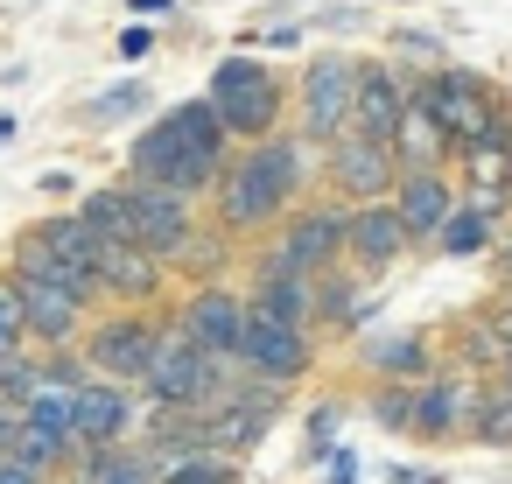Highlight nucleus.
Listing matches in <instances>:
<instances>
[{"mask_svg":"<svg viewBox=\"0 0 512 484\" xmlns=\"http://www.w3.org/2000/svg\"><path fill=\"white\" fill-rule=\"evenodd\" d=\"M232 134L225 120L211 113V99H183L169 106L141 141H134V183H155V190H176V197H218L225 169H232Z\"/></svg>","mask_w":512,"mask_h":484,"instance_id":"nucleus-1","label":"nucleus"},{"mask_svg":"<svg viewBox=\"0 0 512 484\" xmlns=\"http://www.w3.org/2000/svg\"><path fill=\"white\" fill-rule=\"evenodd\" d=\"M302 183H309V169H302V141H288V134H274V141H260V148H239V162L225 169V183H218V232L225 239H253V232H267V225H288L302 204Z\"/></svg>","mask_w":512,"mask_h":484,"instance_id":"nucleus-2","label":"nucleus"},{"mask_svg":"<svg viewBox=\"0 0 512 484\" xmlns=\"http://www.w3.org/2000/svg\"><path fill=\"white\" fill-rule=\"evenodd\" d=\"M211 113L225 120V134L239 141V148H260V141H274L281 134V113H288V85L260 64V57H225L218 71H211Z\"/></svg>","mask_w":512,"mask_h":484,"instance_id":"nucleus-3","label":"nucleus"},{"mask_svg":"<svg viewBox=\"0 0 512 484\" xmlns=\"http://www.w3.org/2000/svg\"><path fill=\"white\" fill-rule=\"evenodd\" d=\"M414 106H428V113L442 120V134H449L456 155H470V148L512 134L505 113H498V99H491V85H484L477 71H456V64H442L435 78H421V85H414Z\"/></svg>","mask_w":512,"mask_h":484,"instance_id":"nucleus-4","label":"nucleus"},{"mask_svg":"<svg viewBox=\"0 0 512 484\" xmlns=\"http://www.w3.org/2000/svg\"><path fill=\"white\" fill-rule=\"evenodd\" d=\"M358 71L351 57H309L302 71V92H295V120H302V141H344L351 120H358Z\"/></svg>","mask_w":512,"mask_h":484,"instance_id":"nucleus-5","label":"nucleus"},{"mask_svg":"<svg viewBox=\"0 0 512 484\" xmlns=\"http://www.w3.org/2000/svg\"><path fill=\"white\" fill-rule=\"evenodd\" d=\"M155 351H162V323H155L148 309H113V316H99V330L85 337L92 372H99V379H120V386H141L148 365H155Z\"/></svg>","mask_w":512,"mask_h":484,"instance_id":"nucleus-6","label":"nucleus"},{"mask_svg":"<svg viewBox=\"0 0 512 484\" xmlns=\"http://www.w3.org/2000/svg\"><path fill=\"white\" fill-rule=\"evenodd\" d=\"M323 155H330V183H337V197H351V211L393 204V190H400V155H393L386 141L344 134V141H330Z\"/></svg>","mask_w":512,"mask_h":484,"instance_id":"nucleus-7","label":"nucleus"},{"mask_svg":"<svg viewBox=\"0 0 512 484\" xmlns=\"http://www.w3.org/2000/svg\"><path fill=\"white\" fill-rule=\"evenodd\" d=\"M246 316H253V302H239L232 288L204 281V288H190V295H183L176 330H183L197 351H211V358H239V344H246Z\"/></svg>","mask_w":512,"mask_h":484,"instance_id":"nucleus-8","label":"nucleus"},{"mask_svg":"<svg viewBox=\"0 0 512 484\" xmlns=\"http://www.w3.org/2000/svg\"><path fill=\"white\" fill-rule=\"evenodd\" d=\"M127 197H134V239H127V246L155 253L162 267H176V253L197 239L190 197H176V190H155V183H134V176H127Z\"/></svg>","mask_w":512,"mask_h":484,"instance_id":"nucleus-9","label":"nucleus"},{"mask_svg":"<svg viewBox=\"0 0 512 484\" xmlns=\"http://www.w3.org/2000/svg\"><path fill=\"white\" fill-rule=\"evenodd\" d=\"M274 246L288 253V267H295V274L323 281V274H330V260H337V253H351V211H337V204H302V211L281 225V239H274Z\"/></svg>","mask_w":512,"mask_h":484,"instance_id":"nucleus-10","label":"nucleus"},{"mask_svg":"<svg viewBox=\"0 0 512 484\" xmlns=\"http://www.w3.org/2000/svg\"><path fill=\"white\" fill-rule=\"evenodd\" d=\"M239 365H246L253 379H267V386H288V379H302V372H309V330H295V323H281V316L253 309V316H246Z\"/></svg>","mask_w":512,"mask_h":484,"instance_id":"nucleus-11","label":"nucleus"},{"mask_svg":"<svg viewBox=\"0 0 512 484\" xmlns=\"http://www.w3.org/2000/svg\"><path fill=\"white\" fill-rule=\"evenodd\" d=\"M281 414V386H267V379H253L232 407H218V414H204V449L211 456H232L239 463V449H253L260 435H267V421Z\"/></svg>","mask_w":512,"mask_h":484,"instance_id":"nucleus-12","label":"nucleus"},{"mask_svg":"<svg viewBox=\"0 0 512 484\" xmlns=\"http://www.w3.org/2000/svg\"><path fill=\"white\" fill-rule=\"evenodd\" d=\"M162 260L155 253H141V246H127V239H106L99 246V288H106V302H120V309H148L155 295H162Z\"/></svg>","mask_w":512,"mask_h":484,"instance_id":"nucleus-13","label":"nucleus"},{"mask_svg":"<svg viewBox=\"0 0 512 484\" xmlns=\"http://www.w3.org/2000/svg\"><path fill=\"white\" fill-rule=\"evenodd\" d=\"M477 414H484V393L470 379H421L414 386V435H477Z\"/></svg>","mask_w":512,"mask_h":484,"instance_id":"nucleus-14","label":"nucleus"},{"mask_svg":"<svg viewBox=\"0 0 512 484\" xmlns=\"http://www.w3.org/2000/svg\"><path fill=\"white\" fill-rule=\"evenodd\" d=\"M393 211H400V225H407L414 246H435V239L449 232V218H456V197H449L442 169H421V176H400Z\"/></svg>","mask_w":512,"mask_h":484,"instance_id":"nucleus-15","label":"nucleus"},{"mask_svg":"<svg viewBox=\"0 0 512 484\" xmlns=\"http://www.w3.org/2000/svg\"><path fill=\"white\" fill-rule=\"evenodd\" d=\"M407 106H414V92H407L386 64H365V71H358V120H351V134H365V141H386V148H393V134H400Z\"/></svg>","mask_w":512,"mask_h":484,"instance_id":"nucleus-16","label":"nucleus"},{"mask_svg":"<svg viewBox=\"0 0 512 484\" xmlns=\"http://www.w3.org/2000/svg\"><path fill=\"white\" fill-rule=\"evenodd\" d=\"M8 274H15L22 288H64V295H78L85 309H92V302L106 295V288H99L92 274L64 267V260H57V253L43 246V232H22V239H15V260H8Z\"/></svg>","mask_w":512,"mask_h":484,"instance_id":"nucleus-17","label":"nucleus"},{"mask_svg":"<svg viewBox=\"0 0 512 484\" xmlns=\"http://www.w3.org/2000/svg\"><path fill=\"white\" fill-rule=\"evenodd\" d=\"M127 428H134V393L120 379H92L78 393V442L85 449H120Z\"/></svg>","mask_w":512,"mask_h":484,"instance_id":"nucleus-18","label":"nucleus"},{"mask_svg":"<svg viewBox=\"0 0 512 484\" xmlns=\"http://www.w3.org/2000/svg\"><path fill=\"white\" fill-rule=\"evenodd\" d=\"M22 309H29V344H43V358L78 344V323H85V302L78 295H64V288H22Z\"/></svg>","mask_w":512,"mask_h":484,"instance_id":"nucleus-19","label":"nucleus"},{"mask_svg":"<svg viewBox=\"0 0 512 484\" xmlns=\"http://www.w3.org/2000/svg\"><path fill=\"white\" fill-rule=\"evenodd\" d=\"M414 239H407V225H400V211L393 204H365V211H351V260L358 267H393L400 253H407Z\"/></svg>","mask_w":512,"mask_h":484,"instance_id":"nucleus-20","label":"nucleus"},{"mask_svg":"<svg viewBox=\"0 0 512 484\" xmlns=\"http://www.w3.org/2000/svg\"><path fill=\"white\" fill-rule=\"evenodd\" d=\"M393 155H400V176H421V169H442V155H456V148H449V134L428 106H407L400 134H393Z\"/></svg>","mask_w":512,"mask_h":484,"instance_id":"nucleus-21","label":"nucleus"},{"mask_svg":"<svg viewBox=\"0 0 512 484\" xmlns=\"http://www.w3.org/2000/svg\"><path fill=\"white\" fill-rule=\"evenodd\" d=\"M36 232H43V246H50L64 267H78V274H92V281H99V246H106V239H99L78 211H71V218H43Z\"/></svg>","mask_w":512,"mask_h":484,"instance_id":"nucleus-22","label":"nucleus"},{"mask_svg":"<svg viewBox=\"0 0 512 484\" xmlns=\"http://www.w3.org/2000/svg\"><path fill=\"white\" fill-rule=\"evenodd\" d=\"M253 309H267V316H281V323L309 330V316H316V281H309V274H281V281H260V288H253Z\"/></svg>","mask_w":512,"mask_h":484,"instance_id":"nucleus-23","label":"nucleus"},{"mask_svg":"<svg viewBox=\"0 0 512 484\" xmlns=\"http://www.w3.org/2000/svg\"><path fill=\"white\" fill-rule=\"evenodd\" d=\"M78 218H85L99 239H134V197H127V183H99V190H85Z\"/></svg>","mask_w":512,"mask_h":484,"instance_id":"nucleus-24","label":"nucleus"},{"mask_svg":"<svg viewBox=\"0 0 512 484\" xmlns=\"http://www.w3.org/2000/svg\"><path fill=\"white\" fill-rule=\"evenodd\" d=\"M365 365L386 372L393 386H407L414 372H428V344H421L414 330H407V337H372V344H365Z\"/></svg>","mask_w":512,"mask_h":484,"instance_id":"nucleus-25","label":"nucleus"},{"mask_svg":"<svg viewBox=\"0 0 512 484\" xmlns=\"http://www.w3.org/2000/svg\"><path fill=\"white\" fill-rule=\"evenodd\" d=\"M435 246H442V253H456V260H463V253H484V246H491V211L456 204V218H449V232H442Z\"/></svg>","mask_w":512,"mask_h":484,"instance_id":"nucleus-26","label":"nucleus"},{"mask_svg":"<svg viewBox=\"0 0 512 484\" xmlns=\"http://www.w3.org/2000/svg\"><path fill=\"white\" fill-rule=\"evenodd\" d=\"M8 351H29V309H22L15 274H0V358Z\"/></svg>","mask_w":512,"mask_h":484,"instance_id":"nucleus-27","label":"nucleus"},{"mask_svg":"<svg viewBox=\"0 0 512 484\" xmlns=\"http://www.w3.org/2000/svg\"><path fill=\"white\" fill-rule=\"evenodd\" d=\"M162 484H239V463H232V456H211V449H204V456L176 463V470H169Z\"/></svg>","mask_w":512,"mask_h":484,"instance_id":"nucleus-28","label":"nucleus"},{"mask_svg":"<svg viewBox=\"0 0 512 484\" xmlns=\"http://www.w3.org/2000/svg\"><path fill=\"white\" fill-rule=\"evenodd\" d=\"M141 106H155L148 85H113V92L92 99V120H127V113H141Z\"/></svg>","mask_w":512,"mask_h":484,"instance_id":"nucleus-29","label":"nucleus"},{"mask_svg":"<svg viewBox=\"0 0 512 484\" xmlns=\"http://www.w3.org/2000/svg\"><path fill=\"white\" fill-rule=\"evenodd\" d=\"M225 246H232L225 232H211V239H204V225H197V239L176 253V267H190V274H218V267H225Z\"/></svg>","mask_w":512,"mask_h":484,"instance_id":"nucleus-30","label":"nucleus"},{"mask_svg":"<svg viewBox=\"0 0 512 484\" xmlns=\"http://www.w3.org/2000/svg\"><path fill=\"white\" fill-rule=\"evenodd\" d=\"M477 435L484 442H512V386L484 393V414H477Z\"/></svg>","mask_w":512,"mask_h":484,"instance_id":"nucleus-31","label":"nucleus"},{"mask_svg":"<svg viewBox=\"0 0 512 484\" xmlns=\"http://www.w3.org/2000/svg\"><path fill=\"white\" fill-rule=\"evenodd\" d=\"M372 414H379V428H407L414 435V386H386L372 400Z\"/></svg>","mask_w":512,"mask_h":484,"instance_id":"nucleus-32","label":"nucleus"},{"mask_svg":"<svg viewBox=\"0 0 512 484\" xmlns=\"http://www.w3.org/2000/svg\"><path fill=\"white\" fill-rule=\"evenodd\" d=\"M393 43H400V50H421V57H428V64H435V57H442V43H435V36H414V29H400V36H393Z\"/></svg>","mask_w":512,"mask_h":484,"instance_id":"nucleus-33","label":"nucleus"},{"mask_svg":"<svg viewBox=\"0 0 512 484\" xmlns=\"http://www.w3.org/2000/svg\"><path fill=\"white\" fill-rule=\"evenodd\" d=\"M120 57H148V29H127L120 36Z\"/></svg>","mask_w":512,"mask_h":484,"instance_id":"nucleus-34","label":"nucleus"},{"mask_svg":"<svg viewBox=\"0 0 512 484\" xmlns=\"http://www.w3.org/2000/svg\"><path fill=\"white\" fill-rule=\"evenodd\" d=\"M309 435H316V442H330V435H337V407H323V414L309 421Z\"/></svg>","mask_w":512,"mask_h":484,"instance_id":"nucleus-35","label":"nucleus"},{"mask_svg":"<svg viewBox=\"0 0 512 484\" xmlns=\"http://www.w3.org/2000/svg\"><path fill=\"white\" fill-rule=\"evenodd\" d=\"M127 8H134V15H141V22H148V15H155V22H162V15H169V8H176V0H127Z\"/></svg>","mask_w":512,"mask_h":484,"instance_id":"nucleus-36","label":"nucleus"},{"mask_svg":"<svg viewBox=\"0 0 512 484\" xmlns=\"http://www.w3.org/2000/svg\"><path fill=\"white\" fill-rule=\"evenodd\" d=\"M330 484H351V456L337 449V470H330Z\"/></svg>","mask_w":512,"mask_h":484,"instance_id":"nucleus-37","label":"nucleus"},{"mask_svg":"<svg viewBox=\"0 0 512 484\" xmlns=\"http://www.w3.org/2000/svg\"><path fill=\"white\" fill-rule=\"evenodd\" d=\"M505 288H512V246H505Z\"/></svg>","mask_w":512,"mask_h":484,"instance_id":"nucleus-38","label":"nucleus"},{"mask_svg":"<svg viewBox=\"0 0 512 484\" xmlns=\"http://www.w3.org/2000/svg\"><path fill=\"white\" fill-rule=\"evenodd\" d=\"M50 484H78V477H50Z\"/></svg>","mask_w":512,"mask_h":484,"instance_id":"nucleus-39","label":"nucleus"}]
</instances>
